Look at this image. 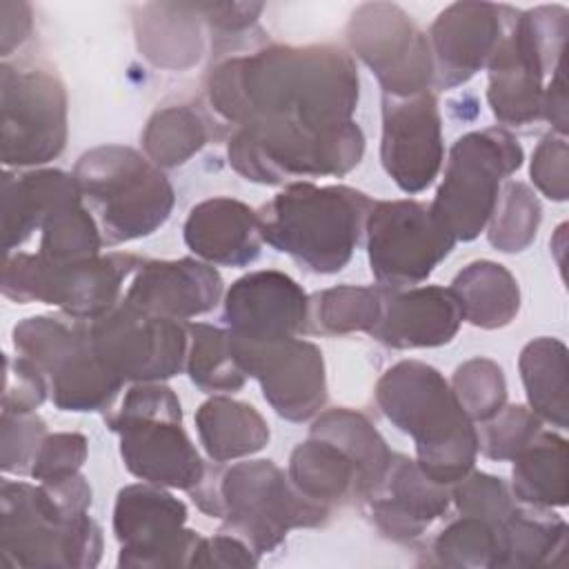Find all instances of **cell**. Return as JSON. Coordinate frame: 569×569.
<instances>
[{"instance_id":"39","label":"cell","mask_w":569,"mask_h":569,"mask_svg":"<svg viewBox=\"0 0 569 569\" xmlns=\"http://www.w3.org/2000/svg\"><path fill=\"white\" fill-rule=\"evenodd\" d=\"M540 213V202L525 182H505L489 218V242L505 253L525 251L536 238Z\"/></svg>"},{"instance_id":"14","label":"cell","mask_w":569,"mask_h":569,"mask_svg":"<svg viewBox=\"0 0 569 569\" xmlns=\"http://www.w3.org/2000/svg\"><path fill=\"white\" fill-rule=\"evenodd\" d=\"M87 331L100 362L122 380L160 382L180 373L187 362V327L127 300L91 320Z\"/></svg>"},{"instance_id":"35","label":"cell","mask_w":569,"mask_h":569,"mask_svg":"<svg viewBox=\"0 0 569 569\" xmlns=\"http://www.w3.org/2000/svg\"><path fill=\"white\" fill-rule=\"evenodd\" d=\"M211 138L207 118L187 104L156 111L142 133V147L156 167H178L198 153Z\"/></svg>"},{"instance_id":"12","label":"cell","mask_w":569,"mask_h":569,"mask_svg":"<svg viewBox=\"0 0 569 569\" xmlns=\"http://www.w3.org/2000/svg\"><path fill=\"white\" fill-rule=\"evenodd\" d=\"M13 347L44 373L51 400L62 411L107 409L124 382L100 362L84 327L27 318L13 327Z\"/></svg>"},{"instance_id":"24","label":"cell","mask_w":569,"mask_h":569,"mask_svg":"<svg viewBox=\"0 0 569 569\" xmlns=\"http://www.w3.org/2000/svg\"><path fill=\"white\" fill-rule=\"evenodd\" d=\"M462 320V309L451 287L385 289L382 313L369 333L393 349L440 347L453 340Z\"/></svg>"},{"instance_id":"10","label":"cell","mask_w":569,"mask_h":569,"mask_svg":"<svg viewBox=\"0 0 569 569\" xmlns=\"http://www.w3.org/2000/svg\"><path fill=\"white\" fill-rule=\"evenodd\" d=\"M222 531L244 540L256 553L273 551L293 527H318L329 507L305 498L271 460L238 462L218 482Z\"/></svg>"},{"instance_id":"37","label":"cell","mask_w":569,"mask_h":569,"mask_svg":"<svg viewBox=\"0 0 569 569\" xmlns=\"http://www.w3.org/2000/svg\"><path fill=\"white\" fill-rule=\"evenodd\" d=\"M187 373L191 382L204 393L238 391L244 385L247 373L231 351L229 331L204 322H191L187 325Z\"/></svg>"},{"instance_id":"23","label":"cell","mask_w":569,"mask_h":569,"mask_svg":"<svg viewBox=\"0 0 569 569\" xmlns=\"http://www.w3.org/2000/svg\"><path fill=\"white\" fill-rule=\"evenodd\" d=\"M222 293V278L216 267L193 258L151 260L138 267L122 300L173 320L211 311Z\"/></svg>"},{"instance_id":"44","label":"cell","mask_w":569,"mask_h":569,"mask_svg":"<svg viewBox=\"0 0 569 569\" xmlns=\"http://www.w3.org/2000/svg\"><path fill=\"white\" fill-rule=\"evenodd\" d=\"M44 438L47 427L31 411H2V471H31L33 458Z\"/></svg>"},{"instance_id":"34","label":"cell","mask_w":569,"mask_h":569,"mask_svg":"<svg viewBox=\"0 0 569 569\" xmlns=\"http://www.w3.org/2000/svg\"><path fill=\"white\" fill-rule=\"evenodd\" d=\"M309 436L331 440L351 456L362 476V498L371 493L382 480L393 456L371 422L362 413L345 407L325 411L313 422Z\"/></svg>"},{"instance_id":"19","label":"cell","mask_w":569,"mask_h":569,"mask_svg":"<svg viewBox=\"0 0 569 569\" xmlns=\"http://www.w3.org/2000/svg\"><path fill=\"white\" fill-rule=\"evenodd\" d=\"M442 156L436 98L429 91L409 98L382 96L380 160L393 182L407 193L427 189L440 171Z\"/></svg>"},{"instance_id":"11","label":"cell","mask_w":569,"mask_h":569,"mask_svg":"<svg viewBox=\"0 0 569 569\" xmlns=\"http://www.w3.org/2000/svg\"><path fill=\"white\" fill-rule=\"evenodd\" d=\"M133 253H109L53 264L38 253L4 258L2 293L16 302H47L76 320H96L118 305L122 282L140 267Z\"/></svg>"},{"instance_id":"31","label":"cell","mask_w":569,"mask_h":569,"mask_svg":"<svg viewBox=\"0 0 569 569\" xmlns=\"http://www.w3.org/2000/svg\"><path fill=\"white\" fill-rule=\"evenodd\" d=\"M513 496L531 507L567 505V440L540 431L513 456Z\"/></svg>"},{"instance_id":"50","label":"cell","mask_w":569,"mask_h":569,"mask_svg":"<svg viewBox=\"0 0 569 569\" xmlns=\"http://www.w3.org/2000/svg\"><path fill=\"white\" fill-rule=\"evenodd\" d=\"M0 13H2V56H9L11 49L20 44L31 29V9L29 4H24L18 20H13L16 16H11V4L0 2Z\"/></svg>"},{"instance_id":"18","label":"cell","mask_w":569,"mask_h":569,"mask_svg":"<svg viewBox=\"0 0 569 569\" xmlns=\"http://www.w3.org/2000/svg\"><path fill=\"white\" fill-rule=\"evenodd\" d=\"M229 342L240 369L260 382L264 400L278 416L302 422L322 409L325 360L313 342L302 338L256 342L231 333Z\"/></svg>"},{"instance_id":"2","label":"cell","mask_w":569,"mask_h":569,"mask_svg":"<svg viewBox=\"0 0 569 569\" xmlns=\"http://www.w3.org/2000/svg\"><path fill=\"white\" fill-rule=\"evenodd\" d=\"M376 400L387 420L413 438L416 462L431 480L451 485L473 469L478 431L438 369L402 360L382 373Z\"/></svg>"},{"instance_id":"49","label":"cell","mask_w":569,"mask_h":569,"mask_svg":"<svg viewBox=\"0 0 569 569\" xmlns=\"http://www.w3.org/2000/svg\"><path fill=\"white\" fill-rule=\"evenodd\" d=\"M567 84H565V60L551 73V82L545 89L542 100V118H547L553 129L565 136L567 131Z\"/></svg>"},{"instance_id":"26","label":"cell","mask_w":569,"mask_h":569,"mask_svg":"<svg viewBox=\"0 0 569 569\" xmlns=\"http://www.w3.org/2000/svg\"><path fill=\"white\" fill-rule=\"evenodd\" d=\"M82 200L73 176L58 169L29 171L20 176H2V247L11 253L36 229H42L47 218Z\"/></svg>"},{"instance_id":"6","label":"cell","mask_w":569,"mask_h":569,"mask_svg":"<svg viewBox=\"0 0 569 569\" xmlns=\"http://www.w3.org/2000/svg\"><path fill=\"white\" fill-rule=\"evenodd\" d=\"M565 40V7H538L516 13L487 62V100L502 124L525 127L542 118V80L562 62Z\"/></svg>"},{"instance_id":"22","label":"cell","mask_w":569,"mask_h":569,"mask_svg":"<svg viewBox=\"0 0 569 569\" xmlns=\"http://www.w3.org/2000/svg\"><path fill=\"white\" fill-rule=\"evenodd\" d=\"M365 500L373 525L387 538L411 540L449 509L451 493L447 485L431 480L416 460L393 453L382 480Z\"/></svg>"},{"instance_id":"16","label":"cell","mask_w":569,"mask_h":569,"mask_svg":"<svg viewBox=\"0 0 569 569\" xmlns=\"http://www.w3.org/2000/svg\"><path fill=\"white\" fill-rule=\"evenodd\" d=\"M347 38L356 56L376 73L385 96L409 98L433 84L429 38L396 4H360L349 22Z\"/></svg>"},{"instance_id":"5","label":"cell","mask_w":569,"mask_h":569,"mask_svg":"<svg viewBox=\"0 0 569 569\" xmlns=\"http://www.w3.org/2000/svg\"><path fill=\"white\" fill-rule=\"evenodd\" d=\"M109 427L120 436L124 467L136 478L187 491L207 478L204 462L182 429L180 400L169 387H131L120 409L109 416Z\"/></svg>"},{"instance_id":"38","label":"cell","mask_w":569,"mask_h":569,"mask_svg":"<svg viewBox=\"0 0 569 569\" xmlns=\"http://www.w3.org/2000/svg\"><path fill=\"white\" fill-rule=\"evenodd\" d=\"M102 238L91 213L80 204H67L53 211L42 224L38 256L44 262L64 264L100 256Z\"/></svg>"},{"instance_id":"15","label":"cell","mask_w":569,"mask_h":569,"mask_svg":"<svg viewBox=\"0 0 569 569\" xmlns=\"http://www.w3.org/2000/svg\"><path fill=\"white\" fill-rule=\"evenodd\" d=\"M67 142V93L42 69L2 64V162L42 164L60 156Z\"/></svg>"},{"instance_id":"41","label":"cell","mask_w":569,"mask_h":569,"mask_svg":"<svg viewBox=\"0 0 569 569\" xmlns=\"http://www.w3.org/2000/svg\"><path fill=\"white\" fill-rule=\"evenodd\" d=\"M451 391L460 409L471 420H489L507 400V385L500 365L489 358H471L460 365L451 380Z\"/></svg>"},{"instance_id":"45","label":"cell","mask_w":569,"mask_h":569,"mask_svg":"<svg viewBox=\"0 0 569 569\" xmlns=\"http://www.w3.org/2000/svg\"><path fill=\"white\" fill-rule=\"evenodd\" d=\"M87 458V438L80 433L47 436L33 458L31 476L40 482L78 473Z\"/></svg>"},{"instance_id":"20","label":"cell","mask_w":569,"mask_h":569,"mask_svg":"<svg viewBox=\"0 0 569 569\" xmlns=\"http://www.w3.org/2000/svg\"><path fill=\"white\" fill-rule=\"evenodd\" d=\"M516 9L489 2H456L447 7L429 31L433 84L453 89L480 71L505 38Z\"/></svg>"},{"instance_id":"17","label":"cell","mask_w":569,"mask_h":569,"mask_svg":"<svg viewBox=\"0 0 569 569\" xmlns=\"http://www.w3.org/2000/svg\"><path fill=\"white\" fill-rule=\"evenodd\" d=\"M187 507L158 485H129L118 493L113 533L120 567L191 565L200 536L184 529Z\"/></svg>"},{"instance_id":"33","label":"cell","mask_w":569,"mask_h":569,"mask_svg":"<svg viewBox=\"0 0 569 569\" xmlns=\"http://www.w3.org/2000/svg\"><path fill=\"white\" fill-rule=\"evenodd\" d=\"M502 567L553 565L567 547V522L542 507L516 509L502 525Z\"/></svg>"},{"instance_id":"7","label":"cell","mask_w":569,"mask_h":569,"mask_svg":"<svg viewBox=\"0 0 569 569\" xmlns=\"http://www.w3.org/2000/svg\"><path fill=\"white\" fill-rule=\"evenodd\" d=\"M0 553L20 567H96L100 527L87 516L69 518L42 485L2 480Z\"/></svg>"},{"instance_id":"28","label":"cell","mask_w":569,"mask_h":569,"mask_svg":"<svg viewBox=\"0 0 569 569\" xmlns=\"http://www.w3.org/2000/svg\"><path fill=\"white\" fill-rule=\"evenodd\" d=\"M200 445L216 462L260 451L269 442V427L256 407L216 396L196 413Z\"/></svg>"},{"instance_id":"36","label":"cell","mask_w":569,"mask_h":569,"mask_svg":"<svg viewBox=\"0 0 569 569\" xmlns=\"http://www.w3.org/2000/svg\"><path fill=\"white\" fill-rule=\"evenodd\" d=\"M385 289L342 284L325 289L309 298V329L316 333L342 336L351 331H371L382 313Z\"/></svg>"},{"instance_id":"27","label":"cell","mask_w":569,"mask_h":569,"mask_svg":"<svg viewBox=\"0 0 569 569\" xmlns=\"http://www.w3.org/2000/svg\"><path fill=\"white\" fill-rule=\"evenodd\" d=\"M289 480L305 498L325 507L347 498H362L358 465L338 445L318 436H309L293 449Z\"/></svg>"},{"instance_id":"46","label":"cell","mask_w":569,"mask_h":569,"mask_svg":"<svg viewBox=\"0 0 569 569\" xmlns=\"http://www.w3.org/2000/svg\"><path fill=\"white\" fill-rule=\"evenodd\" d=\"M4 400L2 411H16V413H29L47 398L49 382L44 373L24 356H16L11 360L4 358Z\"/></svg>"},{"instance_id":"32","label":"cell","mask_w":569,"mask_h":569,"mask_svg":"<svg viewBox=\"0 0 569 569\" xmlns=\"http://www.w3.org/2000/svg\"><path fill=\"white\" fill-rule=\"evenodd\" d=\"M531 411L558 429H567V347L556 338L531 340L518 360Z\"/></svg>"},{"instance_id":"3","label":"cell","mask_w":569,"mask_h":569,"mask_svg":"<svg viewBox=\"0 0 569 569\" xmlns=\"http://www.w3.org/2000/svg\"><path fill=\"white\" fill-rule=\"evenodd\" d=\"M373 202L347 187L291 182L258 213L260 236L311 273H338L353 256Z\"/></svg>"},{"instance_id":"4","label":"cell","mask_w":569,"mask_h":569,"mask_svg":"<svg viewBox=\"0 0 569 569\" xmlns=\"http://www.w3.org/2000/svg\"><path fill=\"white\" fill-rule=\"evenodd\" d=\"M73 178L100 216L107 244L153 233L173 209V187L167 176L122 144L96 147L80 156Z\"/></svg>"},{"instance_id":"9","label":"cell","mask_w":569,"mask_h":569,"mask_svg":"<svg viewBox=\"0 0 569 569\" xmlns=\"http://www.w3.org/2000/svg\"><path fill=\"white\" fill-rule=\"evenodd\" d=\"M522 167V147L507 129H482L458 138L445 178L429 204L456 240H473L489 222L500 184Z\"/></svg>"},{"instance_id":"29","label":"cell","mask_w":569,"mask_h":569,"mask_svg":"<svg viewBox=\"0 0 569 569\" xmlns=\"http://www.w3.org/2000/svg\"><path fill=\"white\" fill-rule=\"evenodd\" d=\"M196 4H144L136 18L142 53L158 67L180 69L198 62L202 53Z\"/></svg>"},{"instance_id":"1","label":"cell","mask_w":569,"mask_h":569,"mask_svg":"<svg viewBox=\"0 0 569 569\" xmlns=\"http://www.w3.org/2000/svg\"><path fill=\"white\" fill-rule=\"evenodd\" d=\"M211 107L238 127L327 131L351 122L358 71L349 53L322 47H267L216 64Z\"/></svg>"},{"instance_id":"48","label":"cell","mask_w":569,"mask_h":569,"mask_svg":"<svg viewBox=\"0 0 569 569\" xmlns=\"http://www.w3.org/2000/svg\"><path fill=\"white\" fill-rule=\"evenodd\" d=\"M258 553L238 536L220 531L213 538H202L189 567H253Z\"/></svg>"},{"instance_id":"25","label":"cell","mask_w":569,"mask_h":569,"mask_svg":"<svg viewBox=\"0 0 569 569\" xmlns=\"http://www.w3.org/2000/svg\"><path fill=\"white\" fill-rule=\"evenodd\" d=\"M184 242L211 264L244 267L260 253L258 213L233 198H209L191 209Z\"/></svg>"},{"instance_id":"13","label":"cell","mask_w":569,"mask_h":569,"mask_svg":"<svg viewBox=\"0 0 569 569\" xmlns=\"http://www.w3.org/2000/svg\"><path fill=\"white\" fill-rule=\"evenodd\" d=\"M365 231L371 273L385 289L427 280L456 244L431 207L418 200L373 202Z\"/></svg>"},{"instance_id":"42","label":"cell","mask_w":569,"mask_h":569,"mask_svg":"<svg viewBox=\"0 0 569 569\" xmlns=\"http://www.w3.org/2000/svg\"><path fill=\"white\" fill-rule=\"evenodd\" d=\"M542 420L522 405L502 407L496 416L485 420L478 431V451L491 460H513L540 431Z\"/></svg>"},{"instance_id":"30","label":"cell","mask_w":569,"mask_h":569,"mask_svg":"<svg viewBox=\"0 0 569 569\" xmlns=\"http://www.w3.org/2000/svg\"><path fill=\"white\" fill-rule=\"evenodd\" d=\"M462 318L480 329L507 327L520 309V289L516 278L498 262L476 260L467 264L451 282Z\"/></svg>"},{"instance_id":"43","label":"cell","mask_w":569,"mask_h":569,"mask_svg":"<svg viewBox=\"0 0 569 569\" xmlns=\"http://www.w3.org/2000/svg\"><path fill=\"white\" fill-rule=\"evenodd\" d=\"M451 498L462 516L485 520L493 527H500L518 509V502L509 493L502 478L480 471L467 473L462 480H458Z\"/></svg>"},{"instance_id":"8","label":"cell","mask_w":569,"mask_h":569,"mask_svg":"<svg viewBox=\"0 0 569 569\" xmlns=\"http://www.w3.org/2000/svg\"><path fill=\"white\" fill-rule=\"evenodd\" d=\"M365 153V136L351 120L327 131L238 127L229 162L247 180L280 184L289 178L345 176Z\"/></svg>"},{"instance_id":"21","label":"cell","mask_w":569,"mask_h":569,"mask_svg":"<svg viewBox=\"0 0 569 569\" xmlns=\"http://www.w3.org/2000/svg\"><path fill=\"white\" fill-rule=\"evenodd\" d=\"M222 320L231 336L244 340L296 338L309 329V298L282 271H251L227 291Z\"/></svg>"},{"instance_id":"40","label":"cell","mask_w":569,"mask_h":569,"mask_svg":"<svg viewBox=\"0 0 569 569\" xmlns=\"http://www.w3.org/2000/svg\"><path fill=\"white\" fill-rule=\"evenodd\" d=\"M433 551L447 567H502L500 527L462 516L436 538Z\"/></svg>"},{"instance_id":"47","label":"cell","mask_w":569,"mask_h":569,"mask_svg":"<svg viewBox=\"0 0 569 569\" xmlns=\"http://www.w3.org/2000/svg\"><path fill=\"white\" fill-rule=\"evenodd\" d=\"M567 160L569 151L562 136H545L533 151L531 180L549 200H567Z\"/></svg>"}]
</instances>
